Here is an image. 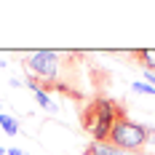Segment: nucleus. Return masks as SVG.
I'll list each match as a JSON object with an SVG mask.
<instances>
[{
    "mask_svg": "<svg viewBox=\"0 0 155 155\" xmlns=\"http://www.w3.org/2000/svg\"><path fill=\"white\" fill-rule=\"evenodd\" d=\"M134 56L139 59L142 67H147V72L155 70V48H147V51H134Z\"/></svg>",
    "mask_w": 155,
    "mask_h": 155,
    "instance_id": "nucleus-3",
    "label": "nucleus"
},
{
    "mask_svg": "<svg viewBox=\"0 0 155 155\" xmlns=\"http://www.w3.org/2000/svg\"><path fill=\"white\" fill-rule=\"evenodd\" d=\"M131 88H134L137 94H155V88L150 86V83H134Z\"/></svg>",
    "mask_w": 155,
    "mask_h": 155,
    "instance_id": "nucleus-5",
    "label": "nucleus"
},
{
    "mask_svg": "<svg viewBox=\"0 0 155 155\" xmlns=\"http://www.w3.org/2000/svg\"><path fill=\"white\" fill-rule=\"evenodd\" d=\"M8 155H24L21 150H8Z\"/></svg>",
    "mask_w": 155,
    "mask_h": 155,
    "instance_id": "nucleus-7",
    "label": "nucleus"
},
{
    "mask_svg": "<svg viewBox=\"0 0 155 155\" xmlns=\"http://www.w3.org/2000/svg\"><path fill=\"white\" fill-rule=\"evenodd\" d=\"M110 144L112 147H118V150H126V153H139L144 150V144H147V128L142 123H134L128 115L120 118L115 128H112V134H110Z\"/></svg>",
    "mask_w": 155,
    "mask_h": 155,
    "instance_id": "nucleus-2",
    "label": "nucleus"
},
{
    "mask_svg": "<svg viewBox=\"0 0 155 155\" xmlns=\"http://www.w3.org/2000/svg\"><path fill=\"white\" fill-rule=\"evenodd\" d=\"M144 128H147V144H150V142L155 144V128L153 126H144Z\"/></svg>",
    "mask_w": 155,
    "mask_h": 155,
    "instance_id": "nucleus-6",
    "label": "nucleus"
},
{
    "mask_svg": "<svg viewBox=\"0 0 155 155\" xmlns=\"http://www.w3.org/2000/svg\"><path fill=\"white\" fill-rule=\"evenodd\" d=\"M0 155H5V150H0Z\"/></svg>",
    "mask_w": 155,
    "mask_h": 155,
    "instance_id": "nucleus-8",
    "label": "nucleus"
},
{
    "mask_svg": "<svg viewBox=\"0 0 155 155\" xmlns=\"http://www.w3.org/2000/svg\"><path fill=\"white\" fill-rule=\"evenodd\" d=\"M0 123H3V131L11 134V137L19 131V123H16V118H11V115H0Z\"/></svg>",
    "mask_w": 155,
    "mask_h": 155,
    "instance_id": "nucleus-4",
    "label": "nucleus"
},
{
    "mask_svg": "<svg viewBox=\"0 0 155 155\" xmlns=\"http://www.w3.org/2000/svg\"><path fill=\"white\" fill-rule=\"evenodd\" d=\"M126 118V110L118 104V102H112L107 96H96L91 99L83 112H80V120H83V128L88 131L94 137V142H107L110 134H112V128L115 123Z\"/></svg>",
    "mask_w": 155,
    "mask_h": 155,
    "instance_id": "nucleus-1",
    "label": "nucleus"
}]
</instances>
